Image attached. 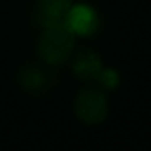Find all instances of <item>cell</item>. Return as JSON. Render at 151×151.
I'll use <instances>...</instances> for the list:
<instances>
[{
	"instance_id": "6da1fadb",
	"label": "cell",
	"mask_w": 151,
	"mask_h": 151,
	"mask_svg": "<svg viewBox=\"0 0 151 151\" xmlns=\"http://www.w3.org/2000/svg\"><path fill=\"white\" fill-rule=\"evenodd\" d=\"M75 34L65 23L44 28L39 37L37 50L47 65H62L70 59L75 49Z\"/></svg>"
},
{
	"instance_id": "7a4b0ae2",
	"label": "cell",
	"mask_w": 151,
	"mask_h": 151,
	"mask_svg": "<svg viewBox=\"0 0 151 151\" xmlns=\"http://www.w3.org/2000/svg\"><path fill=\"white\" fill-rule=\"evenodd\" d=\"M75 112L81 122L88 125L101 124L109 112V101L101 89L86 88L75 99Z\"/></svg>"
},
{
	"instance_id": "3957f363",
	"label": "cell",
	"mask_w": 151,
	"mask_h": 151,
	"mask_svg": "<svg viewBox=\"0 0 151 151\" xmlns=\"http://www.w3.org/2000/svg\"><path fill=\"white\" fill-rule=\"evenodd\" d=\"M63 23L68 26L75 36H93L99 28V18L94 8L88 7L85 4L72 5L65 15Z\"/></svg>"
},
{
	"instance_id": "277c9868",
	"label": "cell",
	"mask_w": 151,
	"mask_h": 151,
	"mask_svg": "<svg viewBox=\"0 0 151 151\" xmlns=\"http://www.w3.org/2000/svg\"><path fill=\"white\" fill-rule=\"evenodd\" d=\"M73 0H37L34 18L42 28L63 23Z\"/></svg>"
},
{
	"instance_id": "5b68a950",
	"label": "cell",
	"mask_w": 151,
	"mask_h": 151,
	"mask_svg": "<svg viewBox=\"0 0 151 151\" xmlns=\"http://www.w3.org/2000/svg\"><path fill=\"white\" fill-rule=\"evenodd\" d=\"M72 70L76 78L83 81H91V80H96V76L102 70V62L98 54L93 52L91 49H83L73 59Z\"/></svg>"
},
{
	"instance_id": "8992f818",
	"label": "cell",
	"mask_w": 151,
	"mask_h": 151,
	"mask_svg": "<svg viewBox=\"0 0 151 151\" xmlns=\"http://www.w3.org/2000/svg\"><path fill=\"white\" fill-rule=\"evenodd\" d=\"M18 83L24 91L41 93L47 85V76L37 67H24L18 73Z\"/></svg>"
},
{
	"instance_id": "52a82bcc",
	"label": "cell",
	"mask_w": 151,
	"mask_h": 151,
	"mask_svg": "<svg viewBox=\"0 0 151 151\" xmlns=\"http://www.w3.org/2000/svg\"><path fill=\"white\" fill-rule=\"evenodd\" d=\"M96 83H98V86L101 89L111 91V89L117 88V85H119V73L114 68H104L102 67L99 75L96 76Z\"/></svg>"
}]
</instances>
